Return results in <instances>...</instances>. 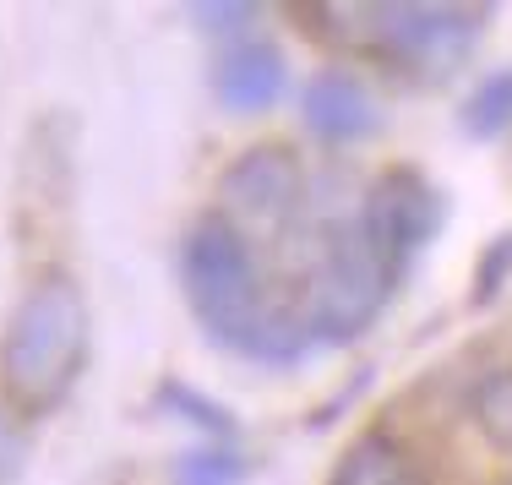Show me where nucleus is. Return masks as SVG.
I'll return each mask as SVG.
<instances>
[{
    "instance_id": "f257e3e1",
    "label": "nucleus",
    "mask_w": 512,
    "mask_h": 485,
    "mask_svg": "<svg viewBox=\"0 0 512 485\" xmlns=\"http://www.w3.org/2000/svg\"><path fill=\"white\" fill-rule=\"evenodd\" d=\"M442 224V202L414 169H387L371 191H365L360 213L327 235L322 268H316V295L306 306V333L311 344H349L360 338L371 317L387 306L398 289L409 257L436 235Z\"/></svg>"
},
{
    "instance_id": "9b49d317",
    "label": "nucleus",
    "mask_w": 512,
    "mask_h": 485,
    "mask_svg": "<svg viewBox=\"0 0 512 485\" xmlns=\"http://www.w3.org/2000/svg\"><path fill=\"white\" fill-rule=\"evenodd\" d=\"M197 17H202V28L224 33V28H240V22H251L256 11H251V6H197Z\"/></svg>"
},
{
    "instance_id": "423d86ee",
    "label": "nucleus",
    "mask_w": 512,
    "mask_h": 485,
    "mask_svg": "<svg viewBox=\"0 0 512 485\" xmlns=\"http://www.w3.org/2000/svg\"><path fill=\"white\" fill-rule=\"evenodd\" d=\"M284 82H289V71L273 44H235L213 71V93L229 109H240V115H256V109L278 104L284 99Z\"/></svg>"
},
{
    "instance_id": "39448f33",
    "label": "nucleus",
    "mask_w": 512,
    "mask_h": 485,
    "mask_svg": "<svg viewBox=\"0 0 512 485\" xmlns=\"http://www.w3.org/2000/svg\"><path fill=\"white\" fill-rule=\"evenodd\" d=\"M224 197L246 218L278 224V218H289L300 202V164L289 159L284 148H256L224 175Z\"/></svg>"
},
{
    "instance_id": "0eeeda50",
    "label": "nucleus",
    "mask_w": 512,
    "mask_h": 485,
    "mask_svg": "<svg viewBox=\"0 0 512 485\" xmlns=\"http://www.w3.org/2000/svg\"><path fill=\"white\" fill-rule=\"evenodd\" d=\"M306 126L327 142H355L376 126V104L349 71H322L306 88Z\"/></svg>"
},
{
    "instance_id": "6e6552de",
    "label": "nucleus",
    "mask_w": 512,
    "mask_h": 485,
    "mask_svg": "<svg viewBox=\"0 0 512 485\" xmlns=\"http://www.w3.org/2000/svg\"><path fill=\"white\" fill-rule=\"evenodd\" d=\"M463 131L469 137H502L512 131V71H496V77H485L480 88L469 93V104H463Z\"/></svg>"
},
{
    "instance_id": "9d476101",
    "label": "nucleus",
    "mask_w": 512,
    "mask_h": 485,
    "mask_svg": "<svg viewBox=\"0 0 512 485\" xmlns=\"http://www.w3.org/2000/svg\"><path fill=\"white\" fill-rule=\"evenodd\" d=\"M164 398H169V404H186V409H191V420H202L207 431L229 436V420H224V409H213V404H207V398H197V393H186V387H175V382L164 387Z\"/></svg>"
},
{
    "instance_id": "1a4fd4ad",
    "label": "nucleus",
    "mask_w": 512,
    "mask_h": 485,
    "mask_svg": "<svg viewBox=\"0 0 512 485\" xmlns=\"http://www.w3.org/2000/svg\"><path fill=\"white\" fill-rule=\"evenodd\" d=\"M246 464L235 453H186L175 464V485H240Z\"/></svg>"
},
{
    "instance_id": "7ed1b4c3",
    "label": "nucleus",
    "mask_w": 512,
    "mask_h": 485,
    "mask_svg": "<svg viewBox=\"0 0 512 485\" xmlns=\"http://www.w3.org/2000/svg\"><path fill=\"white\" fill-rule=\"evenodd\" d=\"M88 338L93 317L77 278L44 273L11 306L6 333H0V398L28 420L60 409L88 366Z\"/></svg>"
},
{
    "instance_id": "f03ea898",
    "label": "nucleus",
    "mask_w": 512,
    "mask_h": 485,
    "mask_svg": "<svg viewBox=\"0 0 512 485\" xmlns=\"http://www.w3.org/2000/svg\"><path fill=\"white\" fill-rule=\"evenodd\" d=\"M180 284L186 300L197 311V322L207 327V338L224 349H240L251 360H300L311 349L306 317L289 311H267L262 300V278H256V257L229 218H202L186 235L180 251Z\"/></svg>"
},
{
    "instance_id": "20e7f679",
    "label": "nucleus",
    "mask_w": 512,
    "mask_h": 485,
    "mask_svg": "<svg viewBox=\"0 0 512 485\" xmlns=\"http://www.w3.org/2000/svg\"><path fill=\"white\" fill-rule=\"evenodd\" d=\"M371 33L387 55L409 66H453L480 33V11L463 6H376Z\"/></svg>"
}]
</instances>
